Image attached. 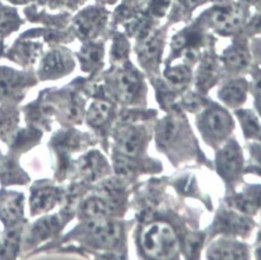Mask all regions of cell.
I'll return each instance as SVG.
<instances>
[{
	"label": "cell",
	"instance_id": "27",
	"mask_svg": "<svg viewBox=\"0 0 261 260\" xmlns=\"http://www.w3.org/2000/svg\"><path fill=\"white\" fill-rule=\"evenodd\" d=\"M164 77L171 87L182 89L190 83L192 72L190 67L185 64L169 65L164 71Z\"/></svg>",
	"mask_w": 261,
	"mask_h": 260
},
{
	"label": "cell",
	"instance_id": "2",
	"mask_svg": "<svg viewBox=\"0 0 261 260\" xmlns=\"http://www.w3.org/2000/svg\"><path fill=\"white\" fill-rule=\"evenodd\" d=\"M82 232L88 242L102 249L116 248L123 239V229L120 223L108 217L87 219Z\"/></svg>",
	"mask_w": 261,
	"mask_h": 260
},
{
	"label": "cell",
	"instance_id": "19",
	"mask_svg": "<svg viewBox=\"0 0 261 260\" xmlns=\"http://www.w3.org/2000/svg\"><path fill=\"white\" fill-rule=\"evenodd\" d=\"M221 60L229 71L240 72L250 65L251 56L245 46L234 44L223 51Z\"/></svg>",
	"mask_w": 261,
	"mask_h": 260
},
{
	"label": "cell",
	"instance_id": "6",
	"mask_svg": "<svg viewBox=\"0 0 261 260\" xmlns=\"http://www.w3.org/2000/svg\"><path fill=\"white\" fill-rule=\"evenodd\" d=\"M253 226L254 223L248 215L232 209L219 211L211 229L224 237H245L250 233Z\"/></svg>",
	"mask_w": 261,
	"mask_h": 260
},
{
	"label": "cell",
	"instance_id": "20",
	"mask_svg": "<svg viewBox=\"0 0 261 260\" xmlns=\"http://www.w3.org/2000/svg\"><path fill=\"white\" fill-rule=\"evenodd\" d=\"M115 209L116 206L103 196H91L82 205V213L87 219L109 217Z\"/></svg>",
	"mask_w": 261,
	"mask_h": 260
},
{
	"label": "cell",
	"instance_id": "28",
	"mask_svg": "<svg viewBox=\"0 0 261 260\" xmlns=\"http://www.w3.org/2000/svg\"><path fill=\"white\" fill-rule=\"evenodd\" d=\"M128 42L124 38L123 35H116L115 38L113 39V44H112V49H111V56L112 59L115 62H122L124 61L127 56H128Z\"/></svg>",
	"mask_w": 261,
	"mask_h": 260
},
{
	"label": "cell",
	"instance_id": "15",
	"mask_svg": "<svg viewBox=\"0 0 261 260\" xmlns=\"http://www.w3.org/2000/svg\"><path fill=\"white\" fill-rule=\"evenodd\" d=\"M248 83L243 79H236L224 84L217 93L218 99L229 108L240 107L246 100Z\"/></svg>",
	"mask_w": 261,
	"mask_h": 260
},
{
	"label": "cell",
	"instance_id": "30",
	"mask_svg": "<svg viewBox=\"0 0 261 260\" xmlns=\"http://www.w3.org/2000/svg\"><path fill=\"white\" fill-rule=\"evenodd\" d=\"M248 169L261 175V141H257L250 146V165Z\"/></svg>",
	"mask_w": 261,
	"mask_h": 260
},
{
	"label": "cell",
	"instance_id": "26",
	"mask_svg": "<svg viewBox=\"0 0 261 260\" xmlns=\"http://www.w3.org/2000/svg\"><path fill=\"white\" fill-rule=\"evenodd\" d=\"M103 45L100 43H88L81 52L80 59L85 70H93L99 66L103 60Z\"/></svg>",
	"mask_w": 261,
	"mask_h": 260
},
{
	"label": "cell",
	"instance_id": "11",
	"mask_svg": "<svg viewBox=\"0 0 261 260\" xmlns=\"http://www.w3.org/2000/svg\"><path fill=\"white\" fill-rule=\"evenodd\" d=\"M249 250L245 244L228 239L220 238L210 244L207 249L209 259H247Z\"/></svg>",
	"mask_w": 261,
	"mask_h": 260
},
{
	"label": "cell",
	"instance_id": "16",
	"mask_svg": "<svg viewBox=\"0 0 261 260\" xmlns=\"http://www.w3.org/2000/svg\"><path fill=\"white\" fill-rule=\"evenodd\" d=\"M162 50V39L159 34L151 32L148 36L140 40L138 47L139 59L142 64L152 67L158 62Z\"/></svg>",
	"mask_w": 261,
	"mask_h": 260
},
{
	"label": "cell",
	"instance_id": "36",
	"mask_svg": "<svg viewBox=\"0 0 261 260\" xmlns=\"http://www.w3.org/2000/svg\"><path fill=\"white\" fill-rule=\"evenodd\" d=\"M242 1H244L246 3H255V2H258L260 0H242Z\"/></svg>",
	"mask_w": 261,
	"mask_h": 260
},
{
	"label": "cell",
	"instance_id": "17",
	"mask_svg": "<svg viewBox=\"0 0 261 260\" xmlns=\"http://www.w3.org/2000/svg\"><path fill=\"white\" fill-rule=\"evenodd\" d=\"M60 198L58 189L51 186H41L34 189L31 198L32 214L43 213L50 210Z\"/></svg>",
	"mask_w": 261,
	"mask_h": 260
},
{
	"label": "cell",
	"instance_id": "3",
	"mask_svg": "<svg viewBox=\"0 0 261 260\" xmlns=\"http://www.w3.org/2000/svg\"><path fill=\"white\" fill-rule=\"evenodd\" d=\"M198 127L210 144H217L225 140L233 127L230 115L219 106L206 108L199 116Z\"/></svg>",
	"mask_w": 261,
	"mask_h": 260
},
{
	"label": "cell",
	"instance_id": "4",
	"mask_svg": "<svg viewBox=\"0 0 261 260\" xmlns=\"http://www.w3.org/2000/svg\"><path fill=\"white\" fill-rule=\"evenodd\" d=\"M147 142V133L141 124L122 122L115 137V149L118 154L136 158L143 151Z\"/></svg>",
	"mask_w": 261,
	"mask_h": 260
},
{
	"label": "cell",
	"instance_id": "25",
	"mask_svg": "<svg viewBox=\"0 0 261 260\" xmlns=\"http://www.w3.org/2000/svg\"><path fill=\"white\" fill-rule=\"evenodd\" d=\"M112 105L109 101L98 99L95 100L89 107L86 117L87 121L95 127L103 125L110 117Z\"/></svg>",
	"mask_w": 261,
	"mask_h": 260
},
{
	"label": "cell",
	"instance_id": "34",
	"mask_svg": "<svg viewBox=\"0 0 261 260\" xmlns=\"http://www.w3.org/2000/svg\"><path fill=\"white\" fill-rule=\"evenodd\" d=\"M205 0H178L180 5L186 9H193L200 4H202Z\"/></svg>",
	"mask_w": 261,
	"mask_h": 260
},
{
	"label": "cell",
	"instance_id": "21",
	"mask_svg": "<svg viewBox=\"0 0 261 260\" xmlns=\"http://www.w3.org/2000/svg\"><path fill=\"white\" fill-rule=\"evenodd\" d=\"M218 72L219 68L216 60L211 56L204 57L199 65L196 76L197 88L202 92L207 91L216 82Z\"/></svg>",
	"mask_w": 261,
	"mask_h": 260
},
{
	"label": "cell",
	"instance_id": "8",
	"mask_svg": "<svg viewBox=\"0 0 261 260\" xmlns=\"http://www.w3.org/2000/svg\"><path fill=\"white\" fill-rule=\"evenodd\" d=\"M114 89L117 97L121 101L132 103L143 93L142 76L132 68H124L116 74Z\"/></svg>",
	"mask_w": 261,
	"mask_h": 260
},
{
	"label": "cell",
	"instance_id": "7",
	"mask_svg": "<svg viewBox=\"0 0 261 260\" xmlns=\"http://www.w3.org/2000/svg\"><path fill=\"white\" fill-rule=\"evenodd\" d=\"M243 10L233 5L217 6L208 12V20L211 27L221 35H229L244 22Z\"/></svg>",
	"mask_w": 261,
	"mask_h": 260
},
{
	"label": "cell",
	"instance_id": "23",
	"mask_svg": "<svg viewBox=\"0 0 261 260\" xmlns=\"http://www.w3.org/2000/svg\"><path fill=\"white\" fill-rule=\"evenodd\" d=\"M60 225V219L57 215L45 216L39 219L32 226L29 239L33 243L42 242L56 232Z\"/></svg>",
	"mask_w": 261,
	"mask_h": 260
},
{
	"label": "cell",
	"instance_id": "32",
	"mask_svg": "<svg viewBox=\"0 0 261 260\" xmlns=\"http://www.w3.org/2000/svg\"><path fill=\"white\" fill-rule=\"evenodd\" d=\"M252 91L254 93L255 98L257 99L258 106H261V70L257 71L253 76Z\"/></svg>",
	"mask_w": 261,
	"mask_h": 260
},
{
	"label": "cell",
	"instance_id": "18",
	"mask_svg": "<svg viewBox=\"0 0 261 260\" xmlns=\"http://www.w3.org/2000/svg\"><path fill=\"white\" fill-rule=\"evenodd\" d=\"M28 84L25 77L18 71L0 67V98H12L19 94Z\"/></svg>",
	"mask_w": 261,
	"mask_h": 260
},
{
	"label": "cell",
	"instance_id": "1",
	"mask_svg": "<svg viewBox=\"0 0 261 260\" xmlns=\"http://www.w3.org/2000/svg\"><path fill=\"white\" fill-rule=\"evenodd\" d=\"M140 246L145 255L155 259L175 258L179 249L173 228L164 221L146 224L140 235Z\"/></svg>",
	"mask_w": 261,
	"mask_h": 260
},
{
	"label": "cell",
	"instance_id": "31",
	"mask_svg": "<svg viewBox=\"0 0 261 260\" xmlns=\"http://www.w3.org/2000/svg\"><path fill=\"white\" fill-rule=\"evenodd\" d=\"M170 0H149V11L154 16H163L168 9Z\"/></svg>",
	"mask_w": 261,
	"mask_h": 260
},
{
	"label": "cell",
	"instance_id": "14",
	"mask_svg": "<svg viewBox=\"0 0 261 260\" xmlns=\"http://www.w3.org/2000/svg\"><path fill=\"white\" fill-rule=\"evenodd\" d=\"M23 214V196L17 192L0 195V218L8 225L16 223Z\"/></svg>",
	"mask_w": 261,
	"mask_h": 260
},
{
	"label": "cell",
	"instance_id": "35",
	"mask_svg": "<svg viewBox=\"0 0 261 260\" xmlns=\"http://www.w3.org/2000/svg\"><path fill=\"white\" fill-rule=\"evenodd\" d=\"M256 257L258 259H261V229L258 232L256 241Z\"/></svg>",
	"mask_w": 261,
	"mask_h": 260
},
{
	"label": "cell",
	"instance_id": "9",
	"mask_svg": "<svg viewBox=\"0 0 261 260\" xmlns=\"http://www.w3.org/2000/svg\"><path fill=\"white\" fill-rule=\"evenodd\" d=\"M106 18V13L103 9L95 7L87 8L75 17V31L81 37L92 39L103 29Z\"/></svg>",
	"mask_w": 261,
	"mask_h": 260
},
{
	"label": "cell",
	"instance_id": "13",
	"mask_svg": "<svg viewBox=\"0 0 261 260\" xmlns=\"http://www.w3.org/2000/svg\"><path fill=\"white\" fill-rule=\"evenodd\" d=\"M72 65V60L66 52L52 50L43 58L39 72L46 79L56 77L69 71Z\"/></svg>",
	"mask_w": 261,
	"mask_h": 260
},
{
	"label": "cell",
	"instance_id": "29",
	"mask_svg": "<svg viewBox=\"0 0 261 260\" xmlns=\"http://www.w3.org/2000/svg\"><path fill=\"white\" fill-rule=\"evenodd\" d=\"M204 237L198 232H191L185 239V250L190 258H195L203 244Z\"/></svg>",
	"mask_w": 261,
	"mask_h": 260
},
{
	"label": "cell",
	"instance_id": "5",
	"mask_svg": "<svg viewBox=\"0 0 261 260\" xmlns=\"http://www.w3.org/2000/svg\"><path fill=\"white\" fill-rule=\"evenodd\" d=\"M215 166L219 175L227 181L236 180L239 177L243 166V153L236 140H227L218 149Z\"/></svg>",
	"mask_w": 261,
	"mask_h": 260
},
{
	"label": "cell",
	"instance_id": "10",
	"mask_svg": "<svg viewBox=\"0 0 261 260\" xmlns=\"http://www.w3.org/2000/svg\"><path fill=\"white\" fill-rule=\"evenodd\" d=\"M228 205L245 215L255 214L261 207V185L245 187L228 199Z\"/></svg>",
	"mask_w": 261,
	"mask_h": 260
},
{
	"label": "cell",
	"instance_id": "22",
	"mask_svg": "<svg viewBox=\"0 0 261 260\" xmlns=\"http://www.w3.org/2000/svg\"><path fill=\"white\" fill-rule=\"evenodd\" d=\"M107 170L106 159L97 151L89 153L82 162V171L91 180L99 179L107 173Z\"/></svg>",
	"mask_w": 261,
	"mask_h": 260
},
{
	"label": "cell",
	"instance_id": "33",
	"mask_svg": "<svg viewBox=\"0 0 261 260\" xmlns=\"http://www.w3.org/2000/svg\"><path fill=\"white\" fill-rule=\"evenodd\" d=\"M249 30L252 32V33H261V14L260 15H257L255 16L250 25H249Z\"/></svg>",
	"mask_w": 261,
	"mask_h": 260
},
{
	"label": "cell",
	"instance_id": "24",
	"mask_svg": "<svg viewBox=\"0 0 261 260\" xmlns=\"http://www.w3.org/2000/svg\"><path fill=\"white\" fill-rule=\"evenodd\" d=\"M236 114L245 137L247 139L261 141V122L258 116L250 109H240L236 111Z\"/></svg>",
	"mask_w": 261,
	"mask_h": 260
},
{
	"label": "cell",
	"instance_id": "12",
	"mask_svg": "<svg viewBox=\"0 0 261 260\" xmlns=\"http://www.w3.org/2000/svg\"><path fill=\"white\" fill-rule=\"evenodd\" d=\"M184 135V123L178 115L169 114L164 116L156 126V141L163 149L169 148L178 142Z\"/></svg>",
	"mask_w": 261,
	"mask_h": 260
}]
</instances>
